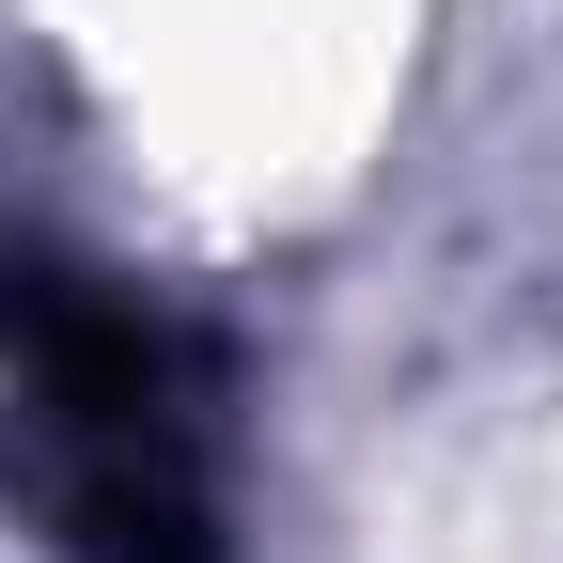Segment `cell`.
Instances as JSON below:
<instances>
[{"mask_svg": "<svg viewBox=\"0 0 563 563\" xmlns=\"http://www.w3.org/2000/svg\"><path fill=\"white\" fill-rule=\"evenodd\" d=\"M0 470L63 563H235L203 329L63 251H0Z\"/></svg>", "mask_w": 563, "mask_h": 563, "instance_id": "1", "label": "cell"}]
</instances>
